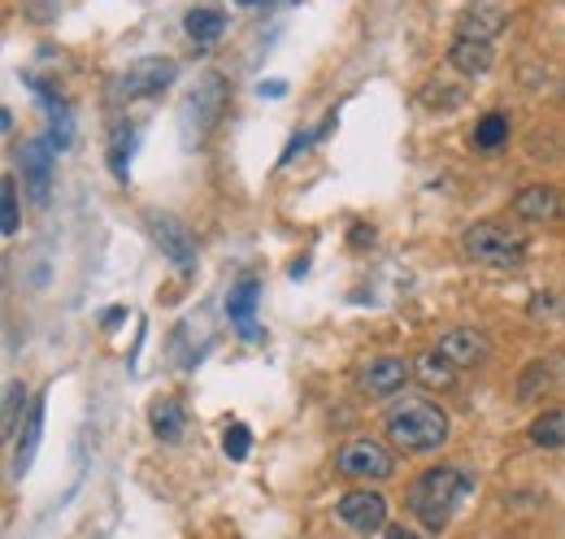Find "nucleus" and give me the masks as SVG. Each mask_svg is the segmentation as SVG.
Returning <instances> with one entry per match:
<instances>
[{
  "instance_id": "obj_11",
  "label": "nucleus",
  "mask_w": 565,
  "mask_h": 539,
  "mask_svg": "<svg viewBox=\"0 0 565 539\" xmlns=\"http://www.w3.org/2000/svg\"><path fill=\"white\" fill-rule=\"evenodd\" d=\"M409 378H413V361H404V356H378V361L361 365V374H356L361 391H369V396H391Z\"/></svg>"
},
{
  "instance_id": "obj_28",
  "label": "nucleus",
  "mask_w": 565,
  "mask_h": 539,
  "mask_svg": "<svg viewBox=\"0 0 565 539\" xmlns=\"http://www.w3.org/2000/svg\"><path fill=\"white\" fill-rule=\"evenodd\" d=\"M304 274H309V261H304V256H300V261H296V265H291V278H304Z\"/></svg>"
},
{
  "instance_id": "obj_17",
  "label": "nucleus",
  "mask_w": 565,
  "mask_h": 539,
  "mask_svg": "<svg viewBox=\"0 0 565 539\" xmlns=\"http://www.w3.org/2000/svg\"><path fill=\"white\" fill-rule=\"evenodd\" d=\"M130 152H135V122H117L109 135V170L113 178H130Z\"/></svg>"
},
{
  "instance_id": "obj_25",
  "label": "nucleus",
  "mask_w": 565,
  "mask_h": 539,
  "mask_svg": "<svg viewBox=\"0 0 565 539\" xmlns=\"http://www.w3.org/2000/svg\"><path fill=\"white\" fill-rule=\"evenodd\" d=\"M256 96H261V100H282V96H287V83H282V78H261V83H256Z\"/></svg>"
},
{
  "instance_id": "obj_1",
  "label": "nucleus",
  "mask_w": 565,
  "mask_h": 539,
  "mask_svg": "<svg viewBox=\"0 0 565 539\" xmlns=\"http://www.w3.org/2000/svg\"><path fill=\"white\" fill-rule=\"evenodd\" d=\"M469 491H474V474H465V469H456V465H430V469H422V474L413 478V487H409V513H413L426 530L439 535V530L452 522L456 504H461Z\"/></svg>"
},
{
  "instance_id": "obj_22",
  "label": "nucleus",
  "mask_w": 565,
  "mask_h": 539,
  "mask_svg": "<svg viewBox=\"0 0 565 539\" xmlns=\"http://www.w3.org/2000/svg\"><path fill=\"white\" fill-rule=\"evenodd\" d=\"M0 230L17 235V183H13V174H4V183H0Z\"/></svg>"
},
{
  "instance_id": "obj_5",
  "label": "nucleus",
  "mask_w": 565,
  "mask_h": 539,
  "mask_svg": "<svg viewBox=\"0 0 565 539\" xmlns=\"http://www.w3.org/2000/svg\"><path fill=\"white\" fill-rule=\"evenodd\" d=\"M178 78V61L174 57H139L130 61L117 78H113V100H143L165 91Z\"/></svg>"
},
{
  "instance_id": "obj_21",
  "label": "nucleus",
  "mask_w": 565,
  "mask_h": 539,
  "mask_svg": "<svg viewBox=\"0 0 565 539\" xmlns=\"http://www.w3.org/2000/svg\"><path fill=\"white\" fill-rule=\"evenodd\" d=\"M504 139H508V117H504V113H482L478 126H474V143L491 152V148H500Z\"/></svg>"
},
{
  "instance_id": "obj_19",
  "label": "nucleus",
  "mask_w": 565,
  "mask_h": 539,
  "mask_svg": "<svg viewBox=\"0 0 565 539\" xmlns=\"http://www.w3.org/2000/svg\"><path fill=\"white\" fill-rule=\"evenodd\" d=\"M148 422H152V435L156 439H165V443H174L178 435H183V409H178V400H152V409H148Z\"/></svg>"
},
{
  "instance_id": "obj_15",
  "label": "nucleus",
  "mask_w": 565,
  "mask_h": 539,
  "mask_svg": "<svg viewBox=\"0 0 565 539\" xmlns=\"http://www.w3.org/2000/svg\"><path fill=\"white\" fill-rule=\"evenodd\" d=\"M39 435H43V396L26 409V426H22V435H17V452H13V474H17V478L30 469L35 448H39Z\"/></svg>"
},
{
  "instance_id": "obj_4",
  "label": "nucleus",
  "mask_w": 565,
  "mask_h": 539,
  "mask_svg": "<svg viewBox=\"0 0 565 539\" xmlns=\"http://www.w3.org/2000/svg\"><path fill=\"white\" fill-rule=\"evenodd\" d=\"M222 74H204L196 83V91L178 104V126H183V148H196L204 143V135L217 126V113H222Z\"/></svg>"
},
{
  "instance_id": "obj_13",
  "label": "nucleus",
  "mask_w": 565,
  "mask_h": 539,
  "mask_svg": "<svg viewBox=\"0 0 565 539\" xmlns=\"http://www.w3.org/2000/svg\"><path fill=\"white\" fill-rule=\"evenodd\" d=\"M439 352H443L456 369H465V365L487 361V339H482L478 330H448V335L439 339Z\"/></svg>"
},
{
  "instance_id": "obj_27",
  "label": "nucleus",
  "mask_w": 565,
  "mask_h": 539,
  "mask_svg": "<svg viewBox=\"0 0 565 539\" xmlns=\"http://www.w3.org/2000/svg\"><path fill=\"white\" fill-rule=\"evenodd\" d=\"M122 317H126V309H109V313H104V317H100V322H104V326H117V322H122Z\"/></svg>"
},
{
  "instance_id": "obj_29",
  "label": "nucleus",
  "mask_w": 565,
  "mask_h": 539,
  "mask_svg": "<svg viewBox=\"0 0 565 539\" xmlns=\"http://www.w3.org/2000/svg\"><path fill=\"white\" fill-rule=\"evenodd\" d=\"M239 4H265V0H239Z\"/></svg>"
},
{
  "instance_id": "obj_23",
  "label": "nucleus",
  "mask_w": 565,
  "mask_h": 539,
  "mask_svg": "<svg viewBox=\"0 0 565 539\" xmlns=\"http://www.w3.org/2000/svg\"><path fill=\"white\" fill-rule=\"evenodd\" d=\"M248 448H252V430H248L243 422H230V426L222 430V452H226L230 461H243Z\"/></svg>"
},
{
  "instance_id": "obj_12",
  "label": "nucleus",
  "mask_w": 565,
  "mask_h": 539,
  "mask_svg": "<svg viewBox=\"0 0 565 539\" xmlns=\"http://www.w3.org/2000/svg\"><path fill=\"white\" fill-rule=\"evenodd\" d=\"M513 213L526 217V222H552L561 213V191L548 187V183H535V187H522L513 196Z\"/></svg>"
},
{
  "instance_id": "obj_16",
  "label": "nucleus",
  "mask_w": 565,
  "mask_h": 539,
  "mask_svg": "<svg viewBox=\"0 0 565 539\" xmlns=\"http://www.w3.org/2000/svg\"><path fill=\"white\" fill-rule=\"evenodd\" d=\"M183 26H187V39L204 48V43L222 39V30H226V13H222V9H191V13L183 17Z\"/></svg>"
},
{
  "instance_id": "obj_24",
  "label": "nucleus",
  "mask_w": 565,
  "mask_h": 539,
  "mask_svg": "<svg viewBox=\"0 0 565 539\" xmlns=\"http://www.w3.org/2000/svg\"><path fill=\"white\" fill-rule=\"evenodd\" d=\"M26 404V387L22 383H9L4 387V439H17V413Z\"/></svg>"
},
{
  "instance_id": "obj_8",
  "label": "nucleus",
  "mask_w": 565,
  "mask_h": 539,
  "mask_svg": "<svg viewBox=\"0 0 565 539\" xmlns=\"http://www.w3.org/2000/svg\"><path fill=\"white\" fill-rule=\"evenodd\" d=\"M335 517L343 526H352L356 535H374L387 526V500L369 487H356V491H343L339 504H335Z\"/></svg>"
},
{
  "instance_id": "obj_2",
  "label": "nucleus",
  "mask_w": 565,
  "mask_h": 539,
  "mask_svg": "<svg viewBox=\"0 0 565 539\" xmlns=\"http://www.w3.org/2000/svg\"><path fill=\"white\" fill-rule=\"evenodd\" d=\"M382 430L404 452H435L448 443V413L422 396H409V400H395L387 409Z\"/></svg>"
},
{
  "instance_id": "obj_7",
  "label": "nucleus",
  "mask_w": 565,
  "mask_h": 539,
  "mask_svg": "<svg viewBox=\"0 0 565 539\" xmlns=\"http://www.w3.org/2000/svg\"><path fill=\"white\" fill-rule=\"evenodd\" d=\"M335 465L339 474L348 478H369V482H382L395 474V456L378 443V439H348L339 452H335Z\"/></svg>"
},
{
  "instance_id": "obj_18",
  "label": "nucleus",
  "mask_w": 565,
  "mask_h": 539,
  "mask_svg": "<svg viewBox=\"0 0 565 539\" xmlns=\"http://www.w3.org/2000/svg\"><path fill=\"white\" fill-rule=\"evenodd\" d=\"M413 374L426 383V387H452L456 383V365L439 352V348H430V352H422L417 361H413Z\"/></svg>"
},
{
  "instance_id": "obj_20",
  "label": "nucleus",
  "mask_w": 565,
  "mask_h": 539,
  "mask_svg": "<svg viewBox=\"0 0 565 539\" xmlns=\"http://www.w3.org/2000/svg\"><path fill=\"white\" fill-rule=\"evenodd\" d=\"M530 443L535 448H565V409H548L530 422Z\"/></svg>"
},
{
  "instance_id": "obj_6",
  "label": "nucleus",
  "mask_w": 565,
  "mask_h": 539,
  "mask_svg": "<svg viewBox=\"0 0 565 539\" xmlns=\"http://www.w3.org/2000/svg\"><path fill=\"white\" fill-rule=\"evenodd\" d=\"M143 222H148V235H152V243L170 256V265L187 278V274H196V239H191V230L174 217V213H161V209H148L143 213Z\"/></svg>"
},
{
  "instance_id": "obj_26",
  "label": "nucleus",
  "mask_w": 565,
  "mask_h": 539,
  "mask_svg": "<svg viewBox=\"0 0 565 539\" xmlns=\"http://www.w3.org/2000/svg\"><path fill=\"white\" fill-rule=\"evenodd\" d=\"M387 539H417L409 526H387Z\"/></svg>"
},
{
  "instance_id": "obj_9",
  "label": "nucleus",
  "mask_w": 565,
  "mask_h": 539,
  "mask_svg": "<svg viewBox=\"0 0 565 539\" xmlns=\"http://www.w3.org/2000/svg\"><path fill=\"white\" fill-rule=\"evenodd\" d=\"M256 296H261V278H256V274H243V278L226 291V317H230V326H235L248 343L265 339V330H261V322H256Z\"/></svg>"
},
{
  "instance_id": "obj_10",
  "label": "nucleus",
  "mask_w": 565,
  "mask_h": 539,
  "mask_svg": "<svg viewBox=\"0 0 565 539\" xmlns=\"http://www.w3.org/2000/svg\"><path fill=\"white\" fill-rule=\"evenodd\" d=\"M52 143L48 139H26L17 148V161H22V178H26V191L35 204H48V191H52Z\"/></svg>"
},
{
  "instance_id": "obj_14",
  "label": "nucleus",
  "mask_w": 565,
  "mask_h": 539,
  "mask_svg": "<svg viewBox=\"0 0 565 539\" xmlns=\"http://www.w3.org/2000/svg\"><path fill=\"white\" fill-rule=\"evenodd\" d=\"M448 61H452L461 74H487V70H491V43H487V39H474V35H456V43L448 48Z\"/></svg>"
},
{
  "instance_id": "obj_3",
  "label": "nucleus",
  "mask_w": 565,
  "mask_h": 539,
  "mask_svg": "<svg viewBox=\"0 0 565 539\" xmlns=\"http://www.w3.org/2000/svg\"><path fill=\"white\" fill-rule=\"evenodd\" d=\"M461 243H465V252H469L478 265H487V270H522V261H526L522 235H513V230H504V226H495V222H474Z\"/></svg>"
}]
</instances>
